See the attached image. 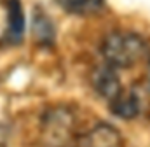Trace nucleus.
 Wrapping results in <instances>:
<instances>
[{
  "mask_svg": "<svg viewBox=\"0 0 150 147\" xmlns=\"http://www.w3.org/2000/svg\"><path fill=\"white\" fill-rule=\"evenodd\" d=\"M35 34H37V35L44 40V42L47 40V34H49V35H52L51 25H49V21H47V19L37 18V21H35Z\"/></svg>",
  "mask_w": 150,
  "mask_h": 147,
  "instance_id": "nucleus-8",
  "label": "nucleus"
},
{
  "mask_svg": "<svg viewBox=\"0 0 150 147\" xmlns=\"http://www.w3.org/2000/svg\"><path fill=\"white\" fill-rule=\"evenodd\" d=\"M56 4L74 16H93L105 7V0H56Z\"/></svg>",
  "mask_w": 150,
  "mask_h": 147,
  "instance_id": "nucleus-6",
  "label": "nucleus"
},
{
  "mask_svg": "<svg viewBox=\"0 0 150 147\" xmlns=\"http://www.w3.org/2000/svg\"><path fill=\"white\" fill-rule=\"evenodd\" d=\"M110 110L117 117L133 119L140 114V98L136 96V93L122 89L115 98L110 100Z\"/></svg>",
  "mask_w": 150,
  "mask_h": 147,
  "instance_id": "nucleus-5",
  "label": "nucleus"
},
{
  "mask_svg": "<svg viewBox=\"0 0 150 147\" xmlns=\"http://www.w3.org/2000/svg\"><path fill=\"white\" fill-rule=\"evenodd\" d=\"M115 70L117 69H113L108 63H105L103 67L96 69L94 74H93V88L100 93V96H105L108 102L122 91L120 79L115 74Z\"/></svg>",
  "mask_w": 150,
  "mask_h": 147,
  "instance_id": "nucleus-4",
  "label": "nucleus"
},
{
  "mask_svg": "<svg viewBox=\"0 0 150 147\" xmlns=\"http://www.w3.org/2000/svg\"><path fill=\"white\" fill-rule=\"evenodd\" d=\"M7 26H9V39L18 42L25 30L21 0H7Z\"/></svg>",
  "mask_w": 150,
  "mask_h": 147,
  "instance_id": "nucleus-7",
  "label": "nucleus"
},
{
  "mask_svg": "<svg viewBox=\"0 0 150 147\" xmlns=\"http://www.w3.org/2000/svg\"><path fill=\"white\" fill-rule=\"evenodd\" d=\"M67 147H122V137L110 124H96Z\"/></svg>",
  "mask_w": 150,
  "mask_h": 147,
  "instance_id": "nucleus-3",
  "label": "nucleus"
},
{
  "mask_svg": "<svg viewBox=\"0 0 150 147\" xmlns=\"http://www.w3.org/2000/svg\"><path fill=\"white\" fill-rule=\"evenodd\" d=\"M75 117L67 107L49 109L40 124L42 140L47 147H67L74 140Z\"/></svg>",
  "mask_w": 150,
  "mask_h": 147,
  "instance_id": "nucleus-2",
  "label": "nucleus"
},
{
  "mask_svg": "<svg viewBox=\"0 0 150 147\" xmlns=\"http://www.w3.org/2000/svg\"><path fill=\"white\" fill-rule=\"evenodd\" d=\"M101 54L105 63L113 69H131L143 61L149 46L133 32H112L101 42Z\"/></svg>",
  "mask_w": 150,
  "mask_h": 147,
  "instance_id": "nucleus-1",
  "label": "nucleus"
}]
</instances>
